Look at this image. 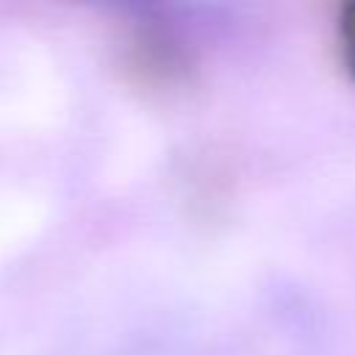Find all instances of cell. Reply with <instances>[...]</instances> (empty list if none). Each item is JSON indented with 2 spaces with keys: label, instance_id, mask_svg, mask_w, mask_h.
Returning <instances> with one entry per match:
<instances>
[{
  "label": "cell",
  "instance_id": "1",
  "mask_svg": "<svg viewBox=\"0 0 355 355\" xmlns=\"http://www.w3.org/2000/svg\"><path fill=\"white\" fill-rule=\"evenodd\" d=\"M341 31H344V50H347V58L355 69V8L347 11L344 22H341Z\"/></svg>",
  "mask_w": 355,
  "mask_h": 355
}]
</instances>
